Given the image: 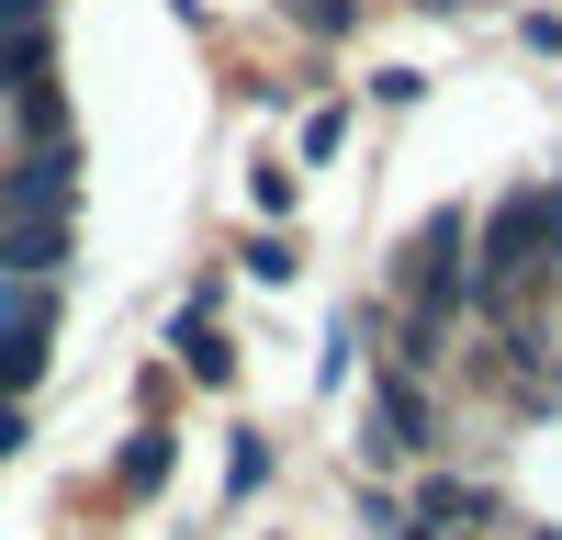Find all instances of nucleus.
<instances>
[{"label":"nucleus","mask_w":562,"mask_h":540,"mask_svg":"<svg viewBox=\"0 0 562 540\" xmlns=\"http://www.w3.org/2000/svg\"><path fill=\"white\" fill-rule=\"evenodd\" d=\"M57 259H68L57 225H0V282H45Z\"/></svg>","instance_id":"2"},{"label":"nucleus","mask_w":562,"mask_h":540,"mask_svg":"<svg viewBox=\"0 0 562 540\" xmlns=\"http://www.w3.org/2000/svg\"><path fill=\"white\" fill-rule=\"evenodd\" d=\"M68 214V147H34L12 169V225H57Z\"/></svg>","instance_id":"1"}]
</instances>
